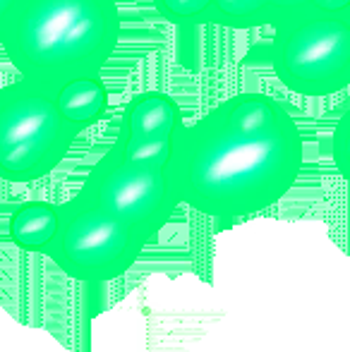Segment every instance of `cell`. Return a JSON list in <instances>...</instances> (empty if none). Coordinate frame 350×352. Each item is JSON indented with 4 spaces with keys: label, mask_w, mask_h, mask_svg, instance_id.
Masks as SVG:
<instances>
[{
    "label": "cell",
    "mask_w": 350,
    "mask_h": 352,
    "mask_svg": "<svg viewBox=\"0 0 350 352\" xmlns=\"http://www.w3.org/2000/svg\"><path fill=\"white\" fill-rule=\"evenodd\" d=\"M116 43V0H19L0 34L5 58L22 79L53 91L101 77Z\"/></svg>",
    "instance_id": "cell-2"
},
{
    "label": "cell",
    "mask_w": 350,
    "mask_h": 352,
    "mask_svg": "<svg viewBox=\"0 0 350 352\" xmlns=\"http://www.w3.org/2000/svg\"><path fill=\"white\" fill-rule=\"evenodd\" d=\"M173 146L175 140H164V142H140V144H113L111 148H116L118 153H122V156L135 163H144V166H156L168 170Z\"/></svg>",
    "instance_id": "cell-12"
},
{
    "label": "cell",
    "mask_w": 350,
    "mask_h": 352,
    "mask_svg": "<svg viewBox=\"0 0 350 352\" xmlns=\"http://www.w3.org/2000/svg\"><path fill=\"white\" fill-rule=\"evenodd\" d=\"M146 240L135 226L77 192L58 204V228L48 259L70 278L103 285L125 276L142 256Z\"/></svg>",
    "instance_id": "cell-3"
},
{
    "label": "cell",
    "mask_w": 350,
    "mask_h": 352,
    "mask_svg": "<svg viewBox=\"0 0 350 352\" xmlns=\"http://www.w3.org/2000/svg\"><path fill=\"white\" fill-rule=\"evenodd\" d=\"M317 10H336V12H348L350 0H319Z\"/></svg>",
    "instance_id": "cell-16"
},
{
    "label": "cell",
    "mask_w": 350,
    "mask_h": 352,
    "mask_svg": "<svg viewBox=\"0 0 350 352\" xmlns=\"http://www.w3.org/2000/svg\"><path fill=\"white\" fill-rule=\"evenodd\" d=\"M80 192L135 226L146 245L159 237L180 206V197L166 168L135 163L116 148H108L89 168Z\"/></svg>",
    "instance_id": "cell-6"
},
{
    "label": "cell",
    "mask_w": 350,
    "mask_h": 352,
    "mask_svg": "<svg viewBox=\"0 0 350 352\" xmlns=\"http://www.w3.org/2000/svg\"><path fill=\"white\" fill-rule=\"evenodd\" d=\"M209 24L238 32L269 27L266 0H209Z\"/></svg>",
    "instance_id": "cell-10"
},
{
    "label": "cell",
    "mask_w": 350,
    "mask_h": 352,
    "mask_svg": "<svg viewBox=\"0 0 350 352\" xmlns=\"http://www.w3.org/2000/svg\"><path fill=\"white\" fill-rule=\"evenodd\" d=\"M350 10H309L274 27L281 84L300 96H331L350 84Z\"/></svg>",
    "instance_id": "cell-5"
},
{
    "label": "cell",
    "mask_w": 350,
    "mask_h": 352,
    "mask_svg": "<svg viewBox=\"0 0 350 352\" xmlns=\"http://www.w3.org/2000/svg\"><path fill=\"white\" fill-rule=\"evenodd\" d=\"M75 132L56 106V91L17 79L0 89V180L34 182L67 156Z\"/></svg>",
    "instance_id": "cell-4"
},
{
    "label": "cell",
    "mask_w": 350,
    "mask_h": 352,
    "mask_svg": "<svg viewBox=\"0 0 350 352\" xmlns=\"http://www.w3.org/2000/svg\"><path fill=\"white\" fill-rule=\"evenodd\" d=\"M317 3L319 0H266V19H269V27L285 17H293V14L317 10Z\"/></svg>",
    "instance_id": "cell-13"
},
{
    "label": "cell",
    "mask_w": 350,
    "mask_h": 352,
    "mask_svg": "<svg viewBox=\"0 0 350 352\" xmlns=\"http://www.w3.org/2000/svg\"><path fill=\"white\" fill-rule=\"evenodd\" d=\"M303 170L293 113L266 94L243 91L180 130L168 175L180 204L238 221L278 204Z\"/></svg>",
    "instance_id": "cell-1"
},
{
    "label": "cell",
    "mask_w": 350,
    "mask_h": 352,
    "mask_svg": "<svg viewBox=\"0 0 350 352\" xmlns=\"http://www.w3.org/2000/svg\"><path fill=\"white\" fill-rule=\"evenodd\" d=\"M154 8L171 24H182V27L209 24V0H154Z\"/></svg>",
    "instance_id": "cell-11"
},
{
    "label": "cell",
    "mask_w": 350,
    "mask_h": 352,
    "mask_svg": "<svg viewBox=\"0 0 350 352\" xmlns=\"http://www.w3.org/2000/svg\"><path fill=\"white\" fill-rule=\"evenodd\" d=\"M182 127L185 120L173 98L161 91H146L127 103L116 144L177 140Z\"/></svg>",
    "instance_id": "cell-7"
},
{
    "label": "cell",
    "mask_w": 350,
    "mask_h": 352,
    "mask_svg": "<svg viewBox=\"0 0 350 352\" xmlns=\"http://www.w3.org/2000/svg\"><path fill=\"white\" fill-rule=\"evenodd\" d=\"M56 106L75 135L98 122L108 111V89L101 77L75 79L56 91Z\"/></svg>",
    "instance_id": "cell-8"
},
{
    "label": "cell",
    "mask_w": 350,
    "mask_h": 352,
    "mask_svg": "<svg viewBox=\"0 0 350 352\" xmlns=\"http://www.w3.org/2000/svg\"><path fill=\"white\" fill-rule=\"evenodd\" d=\"M348 113H343L341 120H338L336 130H333V137H331V156L333 161H336L338 166V173H341L343 177L350 175V163H348Z\"/></svg>",
    "instance_id": "cell-14"
},
{
    "label": "cell",
    "mask_w": 350,
    "mask_h": 352,
    "mask_svg": "<svg viewBox=\"0 0 350 352\" xmlns=\"http://www.w3.org/2000/svg\"><path fill=\"white\" fill-rule=\"evenodd\" d=\"M58 228V204L27 201L10 216V237L24 252L48 254Z\"/></svg>",
    "instance_id": "cell-9"
},
{
    "label": "cell",
    "mask_w": 350,
    "mask_h": 352,
    "mask_svg": "<svg viewBox=\"0 0 350 352\" xmlns=\"http://www.w3.org/2000/svg\"><path fill=\"white\" fill-rule=\"evenodd\" d=\"M19 0H0V34L5 32V27H8V22L12 19L14 10H17Z\"/></svg>",
    "instance_id": "cell-15"
}]
</instances>
